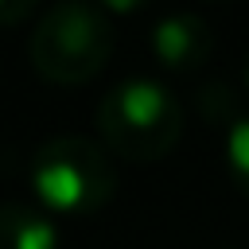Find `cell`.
I'll use <instances>...</instances> for the list:
<instances>
[{"label": "cell", "instance_id": "5b68a950", "mask_svg": "<svg viewBox=\"0 0 249 249\" xmlns=\"http://www.w3.org/2000/svg\"><path fill=\"white\" fill-rule=\"evenodd\" d=\"M226 148H230V163L249 175V121H241V124L230 132V144H226Z\"/></svg>", "mask_w": 249, "mask_h": 249}, {"label": "cell", "instance_id": "7a4b0ae2", "mask_svg": "<svg viewBox=\"0 0 249 249\" xmlns=\"http://www.w3.org/2000/svg\"><path fill=\"white\" fill-rule=\"evenodd\" d=\"M163 105H167V101H163V89H160L156 82H148V78L128 82V86L121 89V113H124V121H128V124L148 128L152 121H160Z\"/></svg>", "mask_w": 249, "mask_h": 249}, {"label": "cell", "instance_id": "3957f363", "mask_svg": "<svg viewBox=\"0 0 249 249\" xmlns=\"http://www.w3.org/2000/svg\"><path fill=\"white\" fill-rule=\"evenodd\" d=\"M187 43H191V31H187L183 19H167V23H160V31H156V51H160V58L179 62V58L187 54Z\"/></svg>", "mask_w": 249, "mask_h": 249}, {"label": "cell", "instance_id": "6da1fadb", "mask_svg": "<svg viewBox=\"0 0 249 249\" xmlns=\"http://www.w3.org/2000/svg\"><path fill=\"white\" fill-rule=\"evenodd\" d=\"M35 191H39V198H43L47 206H54V210H70V206L82 202L86 183H82V171H78L74 163L54 160V163H43V167L35 171Z\"/></svg>", "mask_w": 249, "mask_h": 249}, {"label": "cell", "instance_id": "277c9868", "mask_svg": "<svg viewBox=\"0 0 249 249\" xmlns=\"http://www.w3.org/2000/svg\"><path fill=\"white\" fill-rule=\"evenodd\" d=\"M58 233L51 222H23L16 233V249H54Z\"/></svg>", "mask_w": 249, "mask_h": 249}]
</instances>
